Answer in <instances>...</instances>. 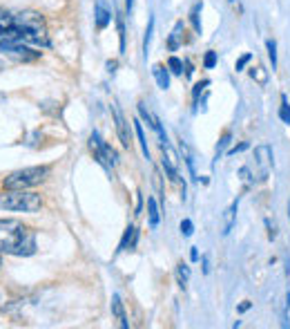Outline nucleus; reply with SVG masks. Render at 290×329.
<instances>
[{"label":"nucleus","instance_id":"1","mask_svg":"<svg viewBox=\"0 0 290 329\" xmlns=\"http://www.w3.org/2000/svg\"><path fill=\"white\" fill-rule=\"evenodd\" d=\"M0 251L7 255H18V258L34 255L36 233L18 219H0Z\"/></svg>","mask_w":290,"mask_h":329},{"label":"nucleus","instance_id":"14","mask_svg":"<svg viewBox=\"0 0 290 329\" xmlns=\"http://www.w3.org/2000/svg\"><path fill=\"white\" fill-rule=\"evenodd\" d=\"M176 282H179L181 289L188 287V282H190V267L185 262H179L176 264Z\"/></svg>","mask_w":290,"mask_h":329},{"label":"nucleus","instance_id":"40","mask_svg":"<svg viewBox=\"0 0 290 329\" xmlns=\"http://www.w3.org/2000/svg\"><path fill=\"white\" fill-rule=\"evenodd\" d=\"M2 101H5V94H0V103H2Z\"/></svg>","mask_w":290,"mask_h":329},{"label":"nucleus","instance_id":"42","mask_svg":"<svg viewBox=\"0 0 290 329\" xmlns=\"http://www.w3.org/2000/svg\"><path fill=\"white\" fill-rule=\"evenodd\" d=\"M0 67H2V63H0Z\"/></svg>","mask_w":290,"mask_h":329},{"label":"nucleus","instance_id":"26","mask_svg":"<svg viewBox=\"0 0 290 329\" xmlns=\"http://www.w3.org/2000/svg\"><path fill=\"white\" fill-rule=\"evenodd\" d=\"M266 226H268V240H277V224H275V219H266Z\"/></svg>","mask_w":290,"mask_h":329},{"label":"nucleus","instance_id":"33","mask_svg":"<svg viewBox=\"0 0 290 329\" xmlns=\"http://www.w3.org/2000/svg\"><path fill=\"white\" fill-rule=\"evenodd\" d=\"M201 264H203V274H210V260H208V255L201 258Z\"/></svg>","mask_w":290,"mask_h":329},{"label":"nucleus","instance_id":"4","mask_svg":"<svg viewBox=\"0 0 290 329\" xmlns=\"http://www.w3.org/2000/svg\"><path fill=\"white\" fill-rule=\"evenodd\" d=\"M47 175H49V166H29L7 175L2 184H5V191H25V188L38 186L40 182H45Z\"/></svg>","mask_w":290,"mask_h":329},{"label":"nucleus","instance_id":"6","mask_svg":"<svg viewBox=\"0 0 290 329\" xmlns=\"http://www.w3.org/2000/svg\"><path fill=\"white\" fill-rule=\"evenodd\" d=\"M0 50L5 52L7 56L16 58V61H23V63H29L40 58V52L31 50L27 43H20V41H2L0 43Z\"/></svg>","mask_w":290,"mask_h":329},{"label":"nucleus","instance_id":"12","mask_svg":"<svg viewBox=\"0 0 290 329\" xmlns=\"http://www.w3.org/2000/svg\"><path fill=\"white\" fill-rule=\"evenodd\" d=\"M112 21V14L105 9V2L103 0H96V27L98 29H105Z\"/></svg>","mask_w":290,"mask_h":329},{"label":"nucleus","instance_id":"18","mask_svg":"<svg viewBox=\"0 0 290 329\" xmlns=\"http://www.w3.org/2000/svg\"><path fill=\"white\" fill-rule=\"evenodd\" d=\"M134 130H136V137H139V143H141V150L147 159H150V150H147V141H145V135H143V126L139 121H134Z\"/></svg>","mask_w":290,"mask_h":329},{"label":"nucleus","instance_id":"36","mask_svg":"<svg viewBox=\"0 0 290 329\" xmlns=\"http://www.w3.org/2000/svg\"><path fill=\"white\" fill-rule=\"evenodd\" d=\"M132 7H134V0H125V9H127V14H132Z\"/></svg>","mask_w":290,"mask_h":329},{"label":"nucleus","instance_id":"21","mask_svg":"<svg viewBox=\"0 0 290 329\" xmlns=\"http://www.w3.org/2000/svg\"><path fill=\"white\" fill-rule=\"evenodd\" d=\"M279 119L284 123H290V103L286 96H281V106H279Z\"/></svg>","mask_w":290,"mask_h":329},{"label":"nucleus","instance_id":"28","mask_svg":"<svg viewBox=\"0 0 290 329\" xmlns=\"http://www.w3.org/2000/svg\"><path fill=\"white\" fill-rule=\"evenodd\" d=\"M119 21V36H121V52H125V27H123V18H116Z\"/></svg>","mask_w":290,"mask_h":329},{"label":"nucleus","instance_id":"19","mask_svg":"<svg viewBox=\"0 0 290 329\" xmlns=\"http://www.w3.org/2000/svg\"><path fill=\"white\" fill-rule=\"evenodd\" d=\"M152 31H154V18H150V23H147V29H145V38H143V52H145V58H147V52H150Z\"/></svg>","mask_w":290,"mask_h":329},{"label":"nucleus","instance_id":"10","mask_svg":"<svg viewBox=\"0 0 290 329\" xmlns=\"http://www.w3.org/2000/svg\"><path fill=\"white\" fill-rule=\"evenodd\" d=\"M136 240H139V231L134 226H127L125 233H123V240H121L119 248H116V253H123L127 248H134L136 247Z\"/></svg>","mask_w":290,"mask_h":329},{"label":"nucleus","instance_id":"38","mask_svg":"<svg viewBox=\"0 0 290 329\" xmlns=\"http://www.w3.org/2000/svg\"><path fill=\"white\" fill-rule=\"evenodd\" d=\"M107 67H110V72H114V67H116V61H110V63H107Z\"/></svg>","mask_w":290,"mask_h":329},{"label":"nucleus","instance_id":"37","mask_svg":"<svg viewBox=\"0 0 290 329\" xmlns=\"http://www.w3.org/2000/svg\"><path fill=\"white\" fill-rule=\"evenodd\" d=\"M190 258H192V260H199V251H196V248H192V253H190Z\"/></svg>","mask_w":290,"mask_h":329},{"label":"nucleus","instance_id":"13","mask_svg":"<svg viewBox=\"0 0 290 329\" xmlns=\"http://www.w3.org/2000/svg\"><path fill=\"white\" fill-rule=\"evenodd\" d=\"M152 74H154L161 90H168V87H170V76H168V70H165L163 65H154L152 67Z\"/></svg>","mask_w":290,"mask_h":329},{"label":"nucleus","instance_id":"17","mask_svg":"<svg viewBox=\"0 0 290 329\" xmlns=\"http://www.w3.org/2000/svg\"><path fill=\"white\" fill-rule=\"evenodd\" d=\"M250 76L255 79L259 85H266L268 83V70H266L264 65H255V67H250Z\"/></svg>","mask_w":290,"mask_h":329},{"label":"nucleus","instance_id":"16","mask_svg":"<svg viewBox=\"0 0 290 329\" xmlns=\"http://www.w3.org/2000/svg\"><path fill=\"white\" fill-rule=\"evenodd\" d=\"M181 29H183V23H176L174 29H172V34H170V38H168V50H170V52L179 50V45H181Z\"/></svg>","mask_w":290,"mask_h":329},{"label":"nucleus","instance_id":"5","mask_svg":"<svg viewBox=\"0 0 290 329\" xmlns=\"http://www.w3.org/2000/svg\"><path fill=\"white\" fill-rule=\"evenodd\" d=\"M90 148H92V152H94L96 162H98L103 168H114L116 164H119V155H116V150L107 141H103V139H100L98 132H92Z\"/></svg>","mask_w":290,"mask_h":329},{"label":"nucleus","instance_id":"31","mask_svg":"<svg viewBox=\"0 0 290 329\" xmlns=\"http://www.w3.org/2000/svg\"><path fill=\"white\" fill-rule=\"evenodd\" d=\"M228 141H230V132H223V137H221L219 146H217V155H221V152H223V148L228 146Z\"/></svg>","mask_w":290,"mask_h":329},{"label":"nucleus","instance_id":"39","mask_svg":"<svg viewBox=\"0 0 290 329\" xmlns=\"http://www.w3.org/2000/svg\"><path fill=\"white\" fill-rule=\"evenodd\" d=\"M0 269H2V251H0Z\"/></svg>","mask_w":290,"mask_h":329},{"label":"nucleus","instance_id":"2","mask_svg":"<svg viewBox=\"0 0 290 329\" xmlns=\"http://www.w3.org/2000/svg\"><path fill=\"white\" fill-rule=\"evenodd\" d=\"M9 41H20L27 45L49 47V34H47L45 18L36 11H20L14 14V31Z\"/></svg>","mask_w":290,"mask_h":329},{"label":"nucleus","instance_id":"7","mask_svg":"<svg viewBox=\"0 0 290 329\" xmlns=\"http://www.w3.org/2000/svg\"><path fill=\"white\" fill-rule=\"evenodd\" d=\"M255 166H257V179H259V182H266L268 175H270V170H272V150H270V146L261 143V146L255 148Z\"/></svg>","mask_w":290,"mask_h":329},{"label":"nucleus","instance_id":"20","mask_svg":"<svg viewBox=\"0 0 290 329\" xmlns=\"http://www.w3.org/2000/svg\"><path fill=\"white\" fill-rule=\"evenodd\" d=\"M201 2H196L194 7H192V11H190V23H192V27H194V31L196 34H201V21H199V11H201Z\"/></svg>","mask_w":290,"mask_h":329},{"label":"nucleus","instance_id":"32","mask_svg":"<svg viewBox=\"0 0 290 329\" xmlns=\"http://www.w3.org/2000/svg\"><path fill=\"white\" fill-rule=\"evenodd\" d=\"M205 85H210V81H208V79H205V81H201V83H196V85H194V90H192V94H194V99H199L201 90H203Z\"/></svg>","mask_w":290,"mask_h":329},{"label":"nucleus","instance_id":"11","mask_svg":"<svg viewBox=\"0 0 290 329\" xmlns=\"http://www.w3.org/2000/svg\"><path fill=\"white\" fill-rule=\"evenodd\" d=\"M112 314H114V318L119 320V325L123 329L130 327V323H127V314H125V307H123V302H121L119 296H114V298H112Z\"/></svg>","mask_w":290,"mask_h":329},{"label":"nucleus","instance_id":"8","mask_svg":"<svg viewBox=\"0 0 290 329\" xmlns=\"http://www.w3.org/2000/svg\"><path fill=\"white\" fill-rule=\"evenodd\" d=\"M112 112H114V121H116V132H119V139L123 143V148H130L132 137H130V126H127L125 117L121 114L119 106H112Z\"/></svg>","mask_w":290,"mask_h":329},{"label":"nucleus","instance_id":"25","mask_svg":"<svg viewBox=\"0 0 290 329\" xmlns=\"http://www.w3.org/2000/svg\"><path fill=\"white\" fill-rule=\"evenodd\" d=\"M181 233H183L185 238H190V235L194 233V224H192V219H183V222H181Z\"/></svg>","mask_w":290,"mask_h":329},{"label":"nucleus","instance_id":"34","mask_svg":"<svg viewBox=\"0 0 290 329\" xmlns=\"http://www.w3.org/2000/svg\"><path fill=\"white\" fill-rule=\"evenodd\" d=\"M245 148H248V143H239V146H235L230 150V155H235V152H239V150H245Z\"/></svg>","mask_w":290,"mask_h":329},{"label":"nucleus","instance_id":"29","mask_svg":"<svg viewBox=\"0 0 290 329\" xmlns=\"http://www.w3.org/2000/svg\"><path fill=\"white\" fill-rule=\"evenodd\" d=\"M284 327H290V294H286V311H284Z\"/></svg>","mask_w":290,"mask_h":329},{"label":"nucleus","instance_id":"3","mask_svg":"<svg viewBox=\"0 0 290 329\" xmlns=\"http://www.w3.org/2000/svg\"><path fill=\"white\" fill-rule=\"evenodd\" d=\"M0 208L5 211H23L36 213L43 208V197L34 191H7L0 195Z\"/></svg>","mask_w":290,"mask_h":329},{"label":"nucleus","instance_id":"27","mask_svg":"<svg viewBox=\"0 0 290 329\" xmlns=\"http://www.w3.org/2000/svg\"><path fill=\"white\" fill-rule=\"evenodd\" d=\"M250 61H252V54H243V56H241V58H239V61H237L235 70H237V72H243V67L248 65V63H250Z\"/></svg>","mask_w":290,"mask_h":329},{"label":"nucleus","instance_id":"35","mask_svg":"<svg viewBox=\"0 0 290 329\" xmlns=\"http://www.w3.org/2000/svg\"><path fill=\"white\" fill-rule=\"evenodd\" d=\"M248 309H250V300H245V302L239 304V311H248Z\"/></svg>","mask_w":290,"mask_h":329},{"label":"nucleus","instance_id":"24","mask_svg":"<svg viewBox=\"0 0 290 329\" xmlns=\"http://www.w3.org/2000/svg\"><path fill=\"white\" fill-rule=\"evenodd\" d=\"M215 65H217V52L210 50L208 54H205V58H203V67H205V70H212Z\"/></svg>","mask_w":290,"mask_h":329},{"label":"nucleus","instance_id":"15","mask_svg":"<svg viewBox=\"0 0 290 329\" xmlns=\"http://www.w3.org/2000/svg\"><path fill=\"white\" fill-rule=\"evenodd\" d=\"M147 224H150L152 228L159 226V206H156L154 197L147 199Z\"/></svg>","mask_w":290,"mask_h":329},{"label":"nucleus","instance_id":"30","mask_svg":"<svg viewBox=\"0 0 290 329\" xmlns=\"http://www.w3.org/2000/svg\"><path fill=\"white\" fill-rule=\"evenodd\" d=\"M239 175H241V179H243V184H245V186H250V184H252V179H250V168H248V166H243V168L239 170Z\"/></svg>","mask_w":290,"mask_h":329},{"label":"nucleus","instance_id":"22","mask_svg":"<svg viewBox=\"0 0 290 329\" xmlns=\"http://www.w3.org/2000/svg\"><path fill=\"white\" fill-rule=\"evenodd\" d=\"M168 67H170L172 74H183V61L176 58V56H170V58H168Z\"/></svg>","mask_w":290,"mask_h":329},{"label":"nucleus","instance_id":"23","mask_svg":"<svg viewBox=\"0 0 290 329\" xmlns=\"http://www.w3.org/2000/svg\"><path fill=\"white\" fill-rule=\"evenodd\" d=\"M266 50H268V58L272 63V70H277V43L270 38V41L266 43Z\"/></svg>","mask_w":290,"mask_h":329},{"label":"nucleus","instance_id":"41","mask_svg":"<svg viewBox=\"0 0 290 329\" xmlns=\"http://www.w3.org/2000/svg\"><path fill=\"white\" fill-rule=\"evenodd\" d=\"M288 215H290V204H288Z\"/></svg>","mask_w":290,"mask_h":329},{"label":"nucleus","instance_id":"9","mask_svg":"<svg viewBox=\"0 0 290 329\" xmlns=\"http://www.w3.org/2000/svg\"><path fill=\"white\" fill-rule=\"evenodd\" d=\"M237 208H239V202H232L230 206L225 208L223 213V219H221V233L228 235L232 231V226H235V218H237Z\"/></svg>","mask_w":290,"mask_h":329}]
</instances>
